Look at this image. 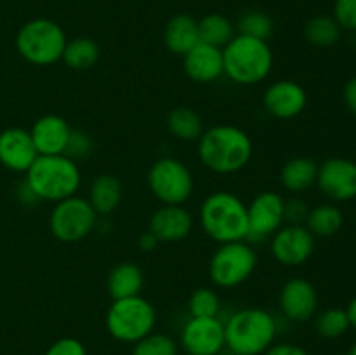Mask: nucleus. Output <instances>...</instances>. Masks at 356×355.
<instances>
[{
  "instance_id": "f257e3e1",
  "label": "nucleus",
  "mask_w": 356,
  "mask_h": 355,
  "mask_svg": "<svg viewBox=\"0 0 356 355\" xmlns=\"http://www.w3.org/2000/svg\"><path fill=\"white\" fill-rule=\"evenodd\" d=\"M198 159L216 174H235L247 167L254 153L250 136L232 124L205 129L198 139Z\"/></svg>"
},
{
  "instance_id": "f03ea898",
  "label": "nucleus",
  "mask_w": 356,
  "mask_h": 355,
  "mask_svg": "<svg viewBox=\"0 0 356 355\" xmlns=\"http://www.w3.org/2000/svg\"><path fill=\"white\" fill-rule=\"evenodd\" d=\"M198 221L209 239L218 244L238 242L249 235L247 204L228 190L212 191L202 202Z\"/></svg>"
},
{
  "instance_id": "7ed1b4c3",
  "label": "nucleus",
  "mask_w": 356,
  "mask_h": 355,
  "mask_svg": "<svg viewBox=\"0 0 356 355\" xmlns=\"http://www.w3.org/2000/svg\"><path fill=\"white\" fill-rule=\"evenodd\" d=\"M277 319L268 310L247 306L225 322V343L233 355H263L277 338Z\"/></svg>"
},
{
  "instance_id": "20e7f679",
  "label": "nucleus",
  "mask_w": 356,
  "mask_h": 355,
  "mask_svg": "<svg viewBox=\"0 0 356 355\" xmlns=\"http://www.w3.org/2000/svg\"><path fill=\"white\" fill-rule=\"evenodd\" d=\"M24 183L38 200L59 202L73 197L82 183L79 164L68 155H38L26 171Z\"/></svg>"
},
{
  "instance_id": "39448f33",
  "label": "nucleus",
  "mask_w": 356,
  "mask_h": 355,
  "mask_svg": "<svg viewBox=\"0 0 356 355\" xmlns=\"http://www.w3.org/2000/svg\"><path fill=\"white\" fill-rule=\"evenodd\" d=\"M273 51L268 40L236 33L222 47L225 75L238 86H256L273 70Z\"/></svg>"
},
{
  "instance_id": "423d86ee",
  "label": "nucleus",
  "mask_w": 356,
  "mask_h": 355,
  "mask_svg": "<svg viewBox=\"0 0 356 355\" xmlns=\"http://www.w3.org/2000/svg\"><path fill=\"white\" fill-rule=\"evenodd\" d=\"M66 42L65 30L47 17L26 21L16 35L17 52L24 61L35 66H49L61 61Z\"/></svg>"
},
{
  "instance_id": "0eeeda50",
  "label": "nucleus",
  "mask_w": 356,
  "mask_h": 355,
  "mask_svg": "<svg viewBox=\"0 0 356 355\" xmlns=\"http://www.w3.org/2000/svg\"><path fill=\"white\" fill-rule=\"evenodd\" d=\"M156 326V310L148 299L139 296L113 299L106 312V329L113 340L138 343Z\"/></svg>"
},
{
  "instance_id": "6e6552de",
  "label": "nucleus",
  "mask_w": 356,
  "mask_h": 355,
  "mask_svg": "<svg viewBox=\"0 0 356 355\" xmlns=\"http://www.w3.org/2000/svg\"><path fill=\"white\" fill-rule=\"evenodd\" d=\"M257 267V253L249 242L219 244L209 261V277L216 287L233 289L249 281Z\"/></svg>"
},
{
  "instance_id": "1a4fd4ad",
  "label": "nucleus",
  "mask_w": 356,
  "mask_h": 355,
  "mask_svg": "<svg viewBox=\"0 0 356 355\" xmlns=\"http://www.w3.org/2000/svg\"><path fill=\"white\" fill-rule=\"evenodd\" d=\"M148 187L163 205H183L193 195V173L183 160L162 157L149 167Z\"/></svg>"
},
{
  "instance_id": "9d476101",
  "label": "nucleus",
  "mask_w": 356,
  "mask_h": 355,
  "mask_svg": "<svg viewBox=\"0 0 356 355\" xmlns=\"http://www.w3.org/2000/svg\"><path fill=\"white\" fill-rule=\"evenodd\" d=\"M97 212L87 198L73 195L56 202L49 216V228L58 240L66 244L80 242L94 232Z\"/></svg>"
},
{
  "instance_id": "9b49d317",
  "label": "nucleus",
  "mask_w": 356,
  "mask_h": 355,
  "mask_svg": "<svg viewBox=\"0 0 356 355\" xmlns=\"http://www.w3.org/2000/svg\"><path fill=\"white\" fill-rule=\"evenodd\" d=\"M179 341L188 355H219L226 347L225 322L219 317H190Z\"/></svg>"
},
{
  "instance_id": "f8f14e48",
  "label": "nucleus",
  "mask_w": 356,
  "mask_h": 355,
  "mask_svg": "<svg viewBox=\"0 0 356 355\" xmlns=\"http://www.w3.org/2000/svg\"><path fill=\"white\" fill-rule=\"evenodd\" d=\"M249 235L247 240L271 239L285 221V198L277 191H261L247 205Z\"/></svg>"
},
{
  "instance_id": "ddd939ff",
  "label": "nucleus",
  "mask_w": 356,
  "mask_h": 355,
  "mask_svg": "<svg viewBox=\"0 0 356 355\" xmlns=\"http://www.w3.org/2000/svg\"><path fill=\"white\" fill-rule=\"evenodd\" d=\"M315 251V237L305 225H287L271 235V254L284 267H301Z\"/></svg>"
},
{
  "instance_id": "4468645a",
  "label": "nucleus",
  "mask_w": 356,
  "mask_h": 355,
  "mask_svg": "<svg viewBox=\"0 0 356 355\" xmlns=\"http://www.w3.org/2000/svg\"><path fill=\"white\" fill-rule=\"evenodd\" d=\"M316 184L325 197L336 202L356 198V162L343 157L327 159L318 166Z\"/></svg>"
},
{
  "instance_id": "2eb2a0df",
  "label": "nucleus",
  "mask_w": 356,
  "mask_h": 355,
  "mask_svg": "<svg viewBox=\"0 0 356 355\" xmlns=\"http://www.w3.org/2000/svg\"><path fill=\"white\" fill-rule=\"evenodd\" d=\"M278 301L285 319L296 324L312 320L318 310V294L315 285L302 277L289 278L282 285Z\"/></svg>"
},
{
  "instance_id": "dca6fc26",
  "label": "nucleus",
  "mask_w": 356,
  "mask_h": 355,
  "mask_svg": "<svg viewBox=\"0 0 356 355\" xmlns=\"http://www.w3.org/2000/svg\"><path fill=\"white\" fill-rule=\"evenodd\" d=\"M263 104L271 117L289 120L305 111L308 104V94L305 87L296 80L280 79L266 87L263 94Z\"/></svg>"
},
{
  "instance_id": "f3484780",
  "label": "nucleus",
  "mask_w": 356,
  "mask_h": 355,
  "mask_svg": "<svg viewBox=\"0 0 356 355\" xmlns=\"http://www.w3.org/2000/svg\"><path fill=\"white\" fill-rule=\"evenodd\" d=\"M38 157L30 131L9 127L0 132V164L14 173H26Z\"/></svg>"
},
{
  "instance_id": "a211bd4d",
  "label": "nucleus",
  "mask_w": 356,
  "mask_h": 355,
  "mask_svg": "<svg viewBox=\"0 0 356 355\" xmlns=\"http://www.w3.org/2000/svg\"><path fill=\"white\" fill-rule=\"evenodd\" d=\"M73 129L61 115L47 113L37 118L30 134L38 155H63L68 146Z\"/></svg>"
},
{
  "instance_id": "6ab92c4d",
  "label": "nucleus",
  "mask_w": 356,
  "mask_h": 355,
  "mask_svg": "<svg viewBox=\"0 0 356 355\" xmlns=\"http://www.w3.org/2000/svg\"><path fill=\"white\" fill-rule=\"evenodd\" d=\"M148 230L159 242H179L193 230V216L183 205H162L149 218Z\"/></svg>"
},
{
  "instance_id": "aec40b11",
  "label": "nucleus",
  "mask_w": 356,
  "mask_h": 355,
  "mask_svg": "<svg viewBox=\"0 0 356 355\" xmlns=\"http://www.w3.org/2000/svg\"><path fill=\"white\" fill-rule=\"evenodd\" d=\"M184 73L190 80L197 84L216 82L225 75L222 65V49L198 42L190 52L183 56Z\"/></svg>"
},
{
  "instance_id": "412c9836",
  "label": "nucleus",
  "mask_w": 356,
  "mask_h": 355,
  "mask_svg": "<svg viewBox=\"0 0 356 355\" xmlns=\"http://www.w3.org/2000/svg\"><path fill=\"white\" fill-rule=\"evenodd\" d=\"M163 42L172 54L184 56L200 42L198 21L191 17L190 14H176L165 24Z\"/></svg>"
},
{
  "instance_id": "4be33fe9",
  "label": "nucleus",
  "mask_w": 356,
  "mask_h": 355,
  "mask_svg": "<svg viewBox=\"0 0 356 355\" xmlns=\"http://www.w3.org/2000/svg\"><path fill=\"white\" fill-rule=\"evenodd\" d=\"M145 285L143 270L132 261H122L115 265L108 274L106 289L111 299H125L139 296Z\"/></svg>"
},
{
  "instance_id": "5701e85b",
  "label": "nucleus",
  "mask_w": 356,
  "mask_h": 355,
  "mask_svg": "<svg viewBox=\"0 0 356 355\" xmlns=\"http://www.w3.org/2000/svg\"><path fill=\"white\" fill-rule=\"evenodd\" d=\"M318 166L309 157H294L287 160L280 171L282 187L292 194H302L316 183Z\"/></svg>"
},
{
  "instance_id": "b1692460",
  "label": "nucleus",
  "mask_w": 356,
  "mask_h": 355,
  "mask_svg": "<svg viewBox=\"0 0 356 355\" xmlns=\"http://www.w3.org/2000/svg\"><path fill=\"white\" fill-rule=\"evenodd\" d=\"M122 195H124V190H122V183L117 176H113V174H99L90 184L87 200L90 202L97 216H106L111 214L120 205Z\"/></svg>"
},
{
  "instance_id": "393cba45",
  "label": "nucleus",
  "mask_w": 356,
  "mask_h": 355,
  "mask_svg": "<svg viewBox=\"0 0 356 355\" xmlns=\"http://www.w3.org/2000/svg\"><path fill=\"white\" fill-rule=\"evenodd\" d=\"M99 45H97V42L94 38L76 37L66 42L61 61L68 68L76 70V72H83V70L92 68L99 61Z\"/></svg>"
},
{
  "instance_id": "a878e982",
  "label": "nucleus",
  "mask_w": 356,
  "mask_h": 355,
  "mask_svg": "<svg viewBox=\"0 0 356 355\" xmlns=\"http://www.w3.org/2000/svg\"><path fill=\"white\" fill-rule=\"evenodd\" d=\"M167 129L181 141H198L204 134V120L193 108L177 106L167 117Z\"/></svg>"
},
{
  "instance_id": "bb28decb",
  "label": "nucleus",
  "mask_w": 356,
  "mask_h": 355,
  "mask_svg": "<svg viewBox=\"0 0 356 355\" xmlns=\"http://www.w3.org/2000/svg\"><path fill=\"white\" fill-rule=\"evenodd\" d=\"M343 223L344 216L339 207L330 204H320L309 209L308 218H306V228L313 233V237L329 239L339 232Z\"/></svg>"
},
{
  "instance_id": "cd10ccee",
  "label": "nucleus",
  "mask_w": 356,
  "mask_h": 355,
  "mask_svg": "<svg viewBox=\"0 0 356 355\" xmlns=\"http://www.w3.org/2000/svg\"><path fill=\"white\" fill-rule=\"evenodd\" d=\"M200 42L222 49L236 35V28L226 16L218 13L207 14L198 21Z\"/></svg>"
},
{
  "instance_id": "c85d7f7f",
  "label": "nucleus",
  "mask_w": 356,
  "mask_h": 355,
  "mask_svg": "<svg viewBox=\"0 0 356 355\" xmlns=\"http://www.w3.org/2000/svg\"><path fill=\"white\" fill-rule=\"evenodd\" d=\"M305 37L316 47H330L341 37V26L330 16H315L305 24Z\"/></svg>"
},
{
  "instance_id": "c756f323",
  "label": "nucleus",
  "mask_w": 356,
  "mask_h": 355,
  "mask_svg": "<svg viewBox=\"0 0 356 355\" xmlns=\"http://www.w3.org/2000/svg\"><path fill=\"white\" fill-rule=\"evenodd\" d=\"M316 333L327 340H336L350 329V319L346 310L343 308H327L316 315L315 320Z\"/></svg>"
},
{
  "instance_id": "7c9ffc66",
  "label": "nucleus",
  "mask_w": 356,
  "mask_h": 355,
  "mask_svg": "<svg viewBox=\"0 0 356 355\" xmlns=\"http://www.w3.org/2000/svg\"><path fill=\"white\" fill-rule=\"evenodd\" d=\"M273 19L270 14L264 10H245L242 16L238 17L236 23V30L242 35H249V37L261 38V40H268L273 35Z\"/></svg>"
},
{
  "instance_id": "2f4dec72",
  "label": "nucleus",
  "mask_w": 356,
  "mask_h": 355,
  "mask_svg": "<svg viewBox=\"0 0 356 355\" xmlns=\"http://www.w3.org/2000/svg\"><path fill=\"white\" fill-rule=\"evenodd\" d=\"M188 312L191 317H219L221 299L214 289L198 287L188 299Z\"/></svg>"
},
{
  "instance_id": "473e14b6",
  "label": "nucleus",
  "mask_w": 356,
  "mask_h": 355,
  "mask_svg": "<svg viewBox=\"0 0 356 355\" xmlns=\"http://www.w3.org/2000/svg\"><path fill=\"white\" fill-rule=\"evenodd\" d=\"M132 355H177V343L169 334L149 333L134 343Z\"/></svg>"
},
{
  "instance_id": "72a5a7b5",
  "label": "nucleus",
  "mask_w": 356,
  "mask_h": 355,
  "mask_svg": "<svg viewBox=\"0 0 356 355\" xmlns=\"http://www.w3.org/2000/svg\"><path fill=\"white\" fill-rule=\"evenodd\" d=\"M94 150V141L87 132L83 131H72L70 136L68 146H66L65 155H68L70 159H86L87 155H90Z\"/></svg>"
},
{
  "instance_id": "f704fd0d",
  "label": "nucleus",
  "mask_w": 356,
  "mask_h": 355,
  "mask_svg": "<svg viewBox=\"0 0 356 355\" xmlns=\"http://www.w3.org/2000/svg\"><path fill=\"white\" fill-rule=\"evenodd\" d=\"M334 19L344 30L356 31V0H336Z\"/></svg>"
},
{
  "instance_id": "c9c22d12",
  "label": "nucleus",
  "mask_w": 356,
  "mask_h": 355,
  "mask_svg": "<svg viewBox=\"0 0 356 355\" xmlns=\"http://www.w3.org/2000/svg\"><path fill=\"white\" fill-rule=\"evenodd\" d=\"M44 355H87V350L82 341L68 336L56 340Z\"/></svg>"
},
{
  "instance_id": "e433bc0d",
  "label": "nucleus",
  "mask_w": 356,
  "mask_h": 355,
  "mask_svg": "<svg viewBox=\"0 0 356 355\" xmlns=\"http://www.w3.org/2000/svg\"><path fill=\"white\" fill-rule=\"evenodd\" d=\"M309 209L306 207V202L301 198H291L285 200V221L289 225H302L306 223Z\"/></svg>"
},
{
  "instance_id": "4c0bfd02",
  "label": "nucleus",
  "mask_w": 356,
  "mask_h": 355,
  "mask_svg": "<svg viewBox=\"0 0 356 355\" xmlns=\"http://www.w3.org/2000/svg\"><path fill=\"white\" fill-rule=\"evenodd\" d=\"M263 355H309L302 347L294 343H273Z\"/></svg>"
},
{
  "instance_id": "58836bf2",
  "label": "nucleus",
  "mask_w": 356,
  "mask_h": 355,
  "mask_svg": "<svg viewBox=\"0 0 356 355\" xmlns=\"http://www.w3.org/2000/svg\"><path fill=\"white\" fill-rule=\"evenodd\" d=\"M343 100H344V104L348 106V110H350L353 115H356V77H353L351 80H348L346 86H344Z\"/></svg>"
},
{
  "instance_id": "ea45409f",
  "label": "nucleus",
  "mask_w": 356,
  "mask_h": 355,
  "mask_svg": "<svg viewBox=\"0 0 356 355\" xmlns=\"http://www.w3.org/2000/svg\"><path fill=\"white\" fill-rule=\"evenodd\" d=\"M159 239H156L155 235H153L152 232H145V233H141V235H139V239H138V246L141 247V251H153L155 249L156 246H159Z\"/></svg>"
},
{
  "instance_id": "a19ab883",
  "label": "nucleus",
  "mask_w": 356,
  "mask_h": 355,
  "mask_svg": "<svg viewBox=\"0 0 356 355\" xmlns=\"http://www.w3.org/2000/svg\"><path fill=\"white\" fill-rule=\"evenodd\" d=\"M19 197H21V200H23L24 204H28V205H33V204H37V202H40L37 197H35V194L30 190V187H28L26 183L21 184Z\"/></svg>"
},
{
  "instance_id": "79ce46f5",
  "label": "nucleus",
  "mask_w": 356,
  "mask_h": 355,
  "mask_svg": "<svg viewBox=\"0 0 356 355\" xmlns=\"http://www.w3.org/2000/svg\"><path fill=\"white\" fill-rule=\"evenodd\" d=\"M346 313H348V319H350V327H353L356 331V296L351 299L350 305H348Z\"/></svg>"
},
{
  "instance_id": "37998d69",
  "label": "nucleus",
  "mask_w": 356,
  "mask_h": 355,
  "mask_svg": "<svg viewBox=\"0 0 356 355\" xmlns=\"http://www.w3.org/2000/svg\"><path fill=\"white\" fill-rule=\"evenodd\" d=\"M348 355H356V341L353 343V347L350 348V352H348Z\"/></svg>"
}]
</instances>
